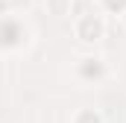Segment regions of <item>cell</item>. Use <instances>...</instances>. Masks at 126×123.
<instances>
[{"label":"cell","instance_id":"6da1fadb","mask_svg":"<svg viewBox=\"0 0 126 123\" xmlns=\"http://www.w3.org/2000/svg\"><path fill=\"white\" fill-rule=\"evenodd\" d=\"M30 44V27L21 18H0V53H18Z\"/></svg>","mask_w":126,"mask_h":123},{"label":"cell","instance_id":"7a4b0ae2","mask_svg":"<svg viewBox=\"0 0 126 123\" xmlns=\"http://www.w3.org/2000/svg\"><path fill=\"white\" fill-rule=\"evenodd\" d=\"M73 73H76L79 82H85V85H97V82H103V79L109 76V64H106L103 56H82V59L76 62Z\"/></svg>","mask_w":126,"mask_h":123},{"label":"cell","instance_id":"52a82bcc","mask_svg":"<svg viewBox=\"0 0 126 123\" xmlns=\"http://www.w3.org/2000/svg\"><path fill=\"white\" fill-rule=\"evenodd\" d=\"M120 18H123V24H126V9H123V15H120Z\"/></svg>","mask_w":126,"mask_h":123},{"label":"cell","instance_id":"5b68a950","mask_svg":"<svg viewBox=\"0 0 126 123\" xmlns=\"http://www.w3.org/2000/svg\"><path fill=\"white\" fill-rule=\"evenodd\" d=\"M70 123H106V120H103V114H100L97 108H79V111L70 117Z\"/></svg>","mask_w":126,"mask_h":123},{"label":"cell","instance_id":"8992f818","mask_svg":"<svg viewBox=\"0 0 126 123\" xmlns=\"http://www.w3.org/2000/svg\"><path fill=\"white\" fill-rule=\"evenodd\" d=\"M100 12H109V15H123L126 9V0H97Z\"/></svg>","mask_w":126,"mask_h":123},{"label":"cell","instance_id":"3957f363","mask_svg":"<svg viewBox=\"0 0 126 123\" xmlns=\"http://www.w3.org/2000/svg\"><path fill=\"white\" fill-rule=\"evenodd\" d=\"M73 32H76L79 41L94 44V41H100V38L106 35V21H103V15H94V12L79 15V18L73 21Z\"/></svg>","mask_w":126,"mask_h":123},{"label":"cell","instance_id":"277c9868","mask_svg":"<svg viewBox=\"0 0 126 123\" xmlns=\"http://www.w3.org/2000/svg\"><path fill=\"white\" fill-rule=\"evenodd\" d=\"M47 12L56 18H67L73 12V0H47Z\"/></svg>","mask_w":126,"mask_h":123}]
</instances>
